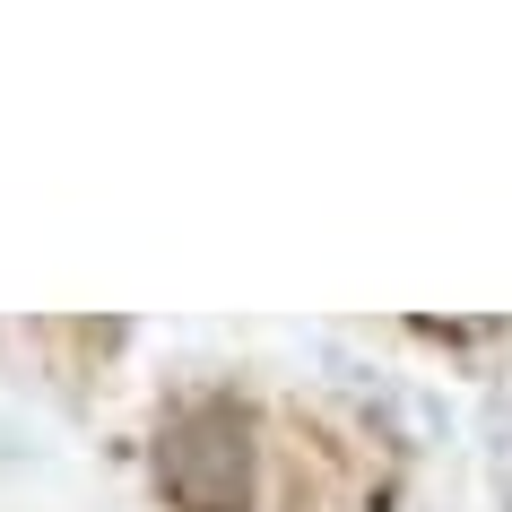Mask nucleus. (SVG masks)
<instances>
[{
	"label": "nucleus",
	"mask_w": 512,
	"mask_h": 512,
	"mask_svg": "<svg viewBox=\"0 0 512 512\" xmlns=\"http://www.w3.org/2000/svg\"><path fill=\"white\" fill-rule=\"evenodd\" d=\"M157 486L174 512H252V417L235 400H191L157 434Z\"/></svg>",
	"instance_id": "f257e3e1"
},
{
	"label": "nucleus",
	"mask_w": 512,
	"mask_h": 512,
	"mask_svg": "<svg viewBox=\"0 0 512 512\" xmlns=\"http://www.w3.org/2000/svg\"><path fill=\"white\" fill-rule=\"evenodd\" d=\"M495 486H504V512H512V417L495 408Z\"/></svg>",
	"instance_id": "f03ea898"
}]
</instances>
